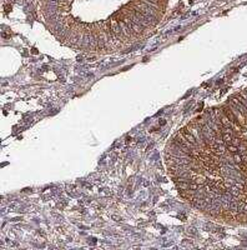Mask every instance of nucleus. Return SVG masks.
I'll return each mask as SVG.
<instances>
[{"mask_svg":"<svg viewBox=\"0 0 247 250\" xmlns=\"http://www.w3.org/2000/svg\"><path fill=\"white\" fill-rule=\"evenodd\" d=\"M230 103L235 105V106L237 108V110H238L240 113L242 114V116H243V118H245V119L247 120V109L245 108V105H243V104L241 103V101H240L238 99H237V96H236V95H235V96H232V98H231V100H230Z\"/></svg>","mask_w":247,"mask_h":250,"instance_id":"f257e3e1","label":"nucleus"},{"mask_svg":"<svg viewBox=\"0 0 247 250\" xmlns=\"http://www.w3.org/2000/svg\"><path fill=\"white\" fill-rule=\"evenodd\" d=\"M130 26H131V31L135 33L136 35L141 34V31L144 30V28L141 26V24H137V23H130Z\"/></svg>","mask_w":247,"mask_h":250,"instance_id":"f03ea898","label":"nucleus"},{"mask_svg":"<svg viewBox=\"0 0 247 250\" xmlns=\"http://www.w3.org/2000/svg\"><path fill=\"white\" fill-rule=\"evenodd\" d=\"M176 185L180 190H187L190 189V183L189 182H176Z\"/></svg>","mask_w":247,"mask_h":250,"instance_id":"7ed1b4c3","label":"nucleus"},{"mask_svg":"<svg viewBox=\"0 0 247 250\" xmlns=\"http://www.w3.org/2000/svg\"><path fill=\"white\" fill-rule=\"evenodd\" d=\"M233 162H235L236 164H240V163H243V159H242V156H241V154L240 153H236V154H233Z\"/></svg>","mask_w":247,"mask_h":250,"instance_id":"20e7f679","label":"nucleus"},{"mask_svg":"<svg viewBox=\"0 0 247 250\" xmlns=\"http://www.w3.org/2000/svg\"><path fill=\"white\" fill-rule=\"evenodd\" d=\"M142 1H146V3H154V4H157V3H159L160 0H142Z\"/></svg>","mask_w":247,"mask_h":250,"instance_id":"39448f33","label":"nucleus"}]
</instances>
